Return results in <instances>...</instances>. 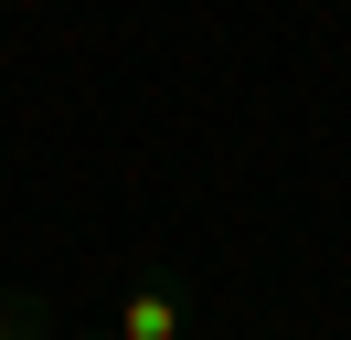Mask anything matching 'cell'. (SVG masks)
I'll list each match as a JSON object with an SVG mask.
<instances>
[{"label": "cell", "instance_id": "cell-1", "mask_svg": "<svg viewBox=\"0 0 351 340\" xmlns=\"http://www.w3.org/2000/svg\"><path fill=\"white\" fill-rule=\"evenodd\" d=\"M107 340H192V308H181L160 276H138V287H117L107 308Z\"/></svg>", "mask_w": 351, "mask_h": 340}, {"label": "cell", "instance_id": "cell-2", "mask_svg": "<svg viewBox=\"0 0 351 340\" xmlns=\"http://www.w3.org/2000/svg\"><path fill=\"white\" fill-rule=\"evenodd\" d=\"M0 340H53V319H43V298H0Z\"/></svg>", "mask_w": 351, "mask_h": 340}]
</instances>
